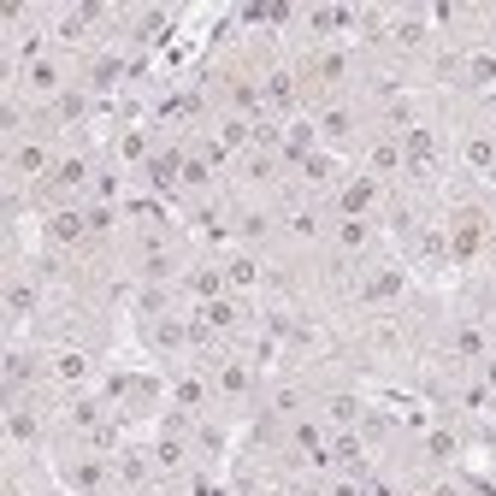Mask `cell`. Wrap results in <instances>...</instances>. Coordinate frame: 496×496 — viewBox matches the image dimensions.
Segmentation results:
<instances>
[{"mask_svg": "<svg viewBox=\"0 0 496 496\" xmlns=\"http://www.w3.org/2000/svg\"><path fill=\"white\" fill-rule=\"evenodd\" d=\"M366 201H372V190H366V183H354V190H349V195H343V207H354V213H361V207H366Z\"/></svg>", "mask_w": 496, "mask_h": 496, "instance_id": "6da1fadb", "label": "cell"}]
</instances>
